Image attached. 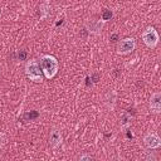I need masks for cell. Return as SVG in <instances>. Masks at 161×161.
<instances>
[{
	"mask_svg": "<svg viewBox=\"0 0 161 161\" xmlns=\"http://www.w3.org/2000/svg\"><path fill=\"white\" fill-rule=\"evenodd\" d=\"M40 68H42V72L44 73L45 78L48 79H52L53 77L58 73V60L55 57H53V55L51 54H45L43 55V57L40 58Z\"/></svg>",
	"mask_w": 161,
	"mask_h": 161,
	"instance_id": "1",
	"label": "cell"
},
{
	"mask_svg": "<svg viewBox=\"0 0 161 161\" xmlns=\"http://www.w3.org/2000/svg\"><path fill=\"white\" fill-rule=\"evenodd\" d=\"M25 73L28 76V78L33 82H42L43 81V76H42V68H40V64L37 62V60H29L26 63L25 66Z\"/></svg>",
	"mask_w": 161,
	"mask_h": 161,
	"instance_id": "2",
	"label": "cell"
},
{
	"mask_svg": "<svg viewBox=\"0 0 161 161\" xmlns=\"http://www.w3.org/2000/svg\"><path fill=\"white\" fill-rule=\"evenodd\" d=\"M142 40L149 48H155L159 43V34L153 26L146 28L142 33Z\"/></svg>",
	"mask_w": 161,
	"mask_h": 161,
	"instance_id": "3",
	"label": "cell"
},
{
	"mask_svg": "<svg viewBox=\"0 0 161 161\" xmlns=\"http://www.w3.org/2000/svg\"><path fill=\"white\" fill-rule=\"evenodd\" d=\"M136 48V42L134 38H126L120 42L117 47V53L118 54H128Z\"/></svg>",
	"mask_w": 161,
	"mask_h": 161,
	"instance_id": "4",
	"label": "cell"
},
{
	"mask_svg": "<svg viewBox=\"0 0 161 161\" xmlns=\"http://www.w3.org/2000/svg\"><path fill=\"white\" fill-rule=\"evenodd\" d=\"M144 142L146 145V147L153 150V149H159L161 146V140L157 134H147L144 138Z\"/></svg>",
	"mask_w": 161,
	"mask_h": 161,
	"instance_id": "5",
	"label": "cell"
},
{
	"mask_svg": "<svg viewBox=\"0 0 161 161\" xmlns=\"http://www.w3.org/2000/svg\"><path fill=\"white\" fill-rule=\"evenodd\" d=\"M150 108L153 113H160L161 111V94L159 92L153 93L150 100Z\"/></svg>",
	"mask_w": 161,
	"mask_h": 161,
	"instance_id": "6",
	"label": "cell"
},
{
	"mask_svg": "<svg viewBox=\"0 0 161 161\" xmlns=\"http://www.w3.org/2000/svg\"><path fill=\"white\" fill-rule=\"evenodd\" d=\"M62 142V135H60V132L58 130H54L52 131V134H51V144L52 146H58L59 144Z\"/></svg>",
	"mask_w": 161,
	"mask_h": 161,
	"instance_id": "7",
	"label": "cell"
},
{
	"mask_svg": "<svg viewBox=\"0 0 161 161\" xmlns=\"http://www.w3.org/2000/svg\"><path fill=\"white\" fill-rule=\"evenodd\" d=\"M131 121H132V116H131V112L128 110L127 112H125V113L121 116V127L126 128L127 126L131 125Z\"/></svg>",
	"mask_w": 161,
	"mask_h": 161,
	"instance_id": "8",
	"label": "cell"
},
{
	"mask_svg": "<svg viewBox=\"0 0 161 161\" xmlns=\"http://www.w3.org/2000/svg\"><path fill=\"white\" fill-rule=\"evenodd\" d=\"M112 15H113V14H112L111 10H108V9L104 10L103 14H102V20H103V22H107V20H110L112 18Z\"/></svg>",
	"mask_w": 161,
	"mask_h": 161,
	"instance_id": "9",
	"label": "cell"
},
{
	"mask_svg": "<svg viewBox=\"0 0 161 161\" xmlns=\"http://www.w3.org/2000/svg\"><path fill=\"white\" fill-rule=\"evenodd\" d=\"M38 116H39V113L37 111H32V112H29V113H26L24 116V118L25 120H33V118H37Z\"/></svg>",
	"mask_w": 161,
	"mask_h": 161,
	"instance_id": "10",
	"label": "cell"
},
{
	"mask_svg": "<svg viewBox=\"0 0 161 161\" xmlns=\"http://www.w3.org/2000/svg\"><path fill=\"white\" fill-rule=\"evenodd\" d=\"M18 58H19L20 60H25V58H26V52H25V51H20V52L18 53Z\"/></svg>",
	"mask_w": 161,
	"mask_h": 161,
	"instance_id": "11",
	"label": "cell"
},
{
	"mask_svg": "<svg viewBox=\"0 0 161 161\" xmlns=\"http://www.w3.org/2000/svg\"><path fill=\"white\" fill-rule=\"evenodd\" d=\"M81 160H92V157L88 155H85V156H81Z\"/></svg>",
	"mask_w": 161,
	"mask_h": 161,
	"instance_id": "12",
	"label": "cell"
},
{
	"mask_svg": "<svg viewBox=\"0 0 161 161\" xmlns=\"http://www.w3.org/2000/svg\"><path fill=\"white\" fill-rule=\"evenodd\" d=\"M92 78H93V82H98V74H93Z\"/></svg>",
	"mask_w": 161,
	"mask_h": 161,
	"instance_id": "13",
	"label": "cell"
},
{
	"mask_svg": "<svg viewBox=\"0 0 161 161\" xmlns=\"http://www.w3.org/2000/svg\"><path fill=\"white\" fill-rule=\"evenodd\" d=\"M117 39V34H113V36L111 37V40H116Z\"/></svg>",
	"mask_w": 161,
	"mask_h": 161,
	"instance_id": "14",
	"label": "cell"
}]
</instances>
